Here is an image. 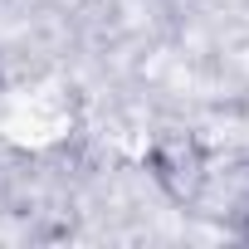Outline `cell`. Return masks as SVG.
Masks as SVG:
<instances>
[{"label":"cell","instance_id":"cell-2","mask_svg":"<svg viewBox=\"0 0 249 249\" xmlns=\"http://www.w3.org/2000/svg\"><path fill=\"white\" fill-rule=\"evenodd\" d=\"M0 93H5V69H0Z\"/></svg>","mask_w":249,"mask_h":249},{"label":"cell","instance_id":"cell-1","mask_svg":"<svg viewBox=\"0 0 249 249\" xmlns=\"http://www.w3.org/2000/svg\"><path fill=\"white\" fill-rule=\"evenodd\" d=\"M147 176L161 186L166 200L176 205H191L200 191H205V176H210V161H205V147L191 137V132H161L147 152Z\"/></svg>","mask_w":249,"mask_h":249}]
</instances>
